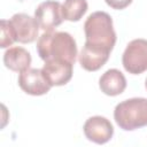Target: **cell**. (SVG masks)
Here are the masks:
<instances>
[{
    "label": "cell",
    "mask_w": 147,
    "mask_h": 147,
    "mask_svg": "<svg viewBox=\"0 0 147 147\" xmlns=\"http://www.w3.org/2000/svg\"><path fill=\"white\" fill-rule=\"evenodd\" d=\"M114 119L124 131L147 126V99L131 98L119 102L114 109Z\"/></svg>",
    "instance_id": "obj_3"
},
{
    "label": "cell",
    "mask_w": 147,
    "mask_h": 147,
    "mask_svg": "<svg viewBox=\"0 0 147 147\" xmlns=\"http://www.w3.org/2000/svg\"><path fill=\"white\" fill-rule=\"evenodd\" d=\"M34 17L40 29L45 32L53 31L64 20L61 3L54 0H47L39 3L34 10Z\"/></svg>",
    "instance_id": "obj_6"
},
{
    "label": "cell",
    "mask_w": 147,
    "mask_h": 147,
    "mask_svg": "<svg viewBox=\"0 0 147 147\" xmlns=\"http://www.w3.org/2000/svg\"><path fill=\"white\" fill-rule=\"evenodd\" d=\"M31 61V54L25 48L20 46L10 47L3 54V63L6 68H8L11 71L22 72L29 69Z\"/></svg>",
    "instance_id": "obj_12"
},
{
    "label": "cell",
    "mask_w": 147,
    "mask_h": 147,
    "mask_svg": "<svg viewBox=\"0 0 147 147\" xmlns=\"http://www.w3.org/2000/svg\"><path fill=\"white\" fill-rule=\"evenodd\" d=\"M83 131L85 137L98 145L108 142L114 136V127L109 119L103 116H92L84 123Z\"/></svg>",
    "instance_id": "obj_8"
},
{
    "label": "cell",
    "mask_w": 147,
    "mask_h": 147,
    "mask_svg": "<svg viewBox=\"0 0 147 147\" xmlns=\"http://www.w3.org/2000/svg\"><path fill=\"white\" fill-rule=\"evenodd\" d=\"M86 44L111 52L116 44L113 18L106 11L92 13L84 23Z\"/></svg>",
    "instance_id": "obj_2"
},
{
    "label": "cell",
    "mask_w": 147,
    "mask_h": 147,
    "mask_svg": "<svg viewBox=\"0 0 147 147\" xmlns=\"http://www.w3.org/2000/svg\"><path fill=\"white\" fill-rule=\"evenodd\" d=\"M122 63L129 74L140 75L147 70V40L133 39L131 40L123 53Z\"/></svg>",
    "instance_id": "obj_4"
},
{
    "label": "cell",
    "mask_w": 147,
    "mask_h": 147,
    "mask_svg": "<svg viewBox=\"0 0 147 147\" xmlns=\"http://www.w3.org/2000/svg\"><path fill=\"white\" fill-rule=\"evenodd\" d=\"M37 52L44 62L60 60L75 64L78 55L76 40L70 33L64 31L44 32L37 40Z\"/></svg>",
    "instance_id": "obj_1"
},
{
    "label": "cell",
    "mask_w": 147,
    "mask_h": 147,
    "mask_svg": "<svg viewBox=\"0 0 147 147\" xmlns=\"http://www.w3.org/2000/svg\"><path fill=\"white\" fill-rule=\"evenodd\" d=\"M86 0H64L62 5V15L65 21L78 22L87 11Z\"/></svg>",
    "instance_id": "obj_13"
},
{
    "label": "cell",
    "mask_w": 147,
    "mask_h": 147,
    "mask_svg": "<svg viewBox=\"0 0 147 147\" xmlns=\"http://www.w3.org/2000/svg\"><path fill=\"white\" fill-rule=\"evenodd\" d=\"M15 36L10 25L9 20H1V41H0V47L6 48L11 46L15 42Z\"/></svg>",
    "instance_id": "obj_14"
},
{
    "label": "cell",
    "mask_w": 147,
    "mask_h": 147,
    "mask_svg": "<svg viewBox=\"0 0 147 147\" xmlns=\"http://www.w3.org/2000/svg\"><path fill=\"white\" fill-rule=\"evenodd\" d=\"M145 88H146V91H147V78H146V80H145Z\"/></svg>",
    "instance_id": "obj_16"
},
{
    "label": "cell",
    "mask_w": 147,
    "mask_h": 147,
    "mask_svg": "<svg viewBox=\"0 0 147 147\" xmlns=\"http://www.w3.org/2000/svg\"><path fill=\"white\" fill-rule=\"evenodd\" d=\"M109 56H110L109 51L98 48L85 42L84 47L82 48L78 55V61L83 69L87 71H96L106 64Z\"/></svg>",
    "instance_id": "obj_10"
},
{
    "label": "cell",
    "mask_w": 147,
    "mask_h": 147,
    "mask_svg": "<svg viewBox=\"0 0 147 147\" xmlns=\"http://www.w3.org/2000/svg\"><path fill=\"white\" fill-rule=\"evenodd\" d=\"M99 87L102 93L109 96H116L126 88L125 76L117 69H109L102 74L99 79Z\"/></svg>",
    "instance_id": "obj_11"
},
{
    "label": "cell",
    "mask_w": 147,
    "mask_h": 147,
    "mask_svg": "<svg viewBox=\"0 0 147 147\" xmlns=\"http://www.w3.org/2000/svg\"><path fill=\"white\" fill-rule=\"evenodd\" d=\"M74 63L60 60H48L44 62L42 72L52 86H62L69 83L72 77Z\"/></svg>",
    "instance_id": "obj_9"
},
{
    "label": "cell",
    "mask_w": 147,
    "mask_h": 147,
    "mask_svg": "<svg viewBox=\"0 0 147 147\" xmlns=\"http://www.w3.org/2000/svg\"><path fill=\"white\" fill-rule=\"evenodd\" d=\"M15 40L22 44H29L37 39L39 24L36 17H32L24 13H17L9 20Z\"/></svg>",
    "instance_id": "obj_7"
},
{
    "label": "cell",
    "mask_w": 147,
    "mask_h": 147,
    "mask_svg": "<svg viewBox=\"0 0 147 147\" xmlns=\"http://www.w3.org/2000/svg\"><path fill=\"white\" fill-rule=\"evenodd\" d=\"M17 82L22 91H24L26 94L34 96L48 93L52 87L42 70L37 68H29L20 72Z\"/></svg>",
    "instance_id": "obj_5"
},
{
    "label": "cell",
    "mask_w": 147,
    "mask_h": 147,
    "mask_svg": "<svg viewBox=\"0 0 147 147\" xmlns=\"http://www.w3.org/2000/svg\"><path fill=\"white\" fill-rule=\"evenodd\" d=\"M105 1L110 8L116 10H122L127 6H130L132 2V0H105Z\"/></svg>",
    "instance_id": "obj_15"
}]
</instances>
